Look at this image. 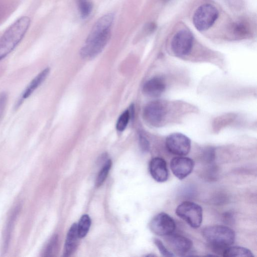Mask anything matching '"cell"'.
I'll return each mask as SVG.
<instances>
[{"instance_id": "cell-17", "label": "cell", "mask_w": 257, "mask_h": 257, "mask_svg": "<svg viewBox=\"0 0 257 257\" xmlns=\"http://www.w3.org/2000/svg\"><path fill=\"white\" fill-rule=\"evenodd\" d=\"M21 207L20 206H16L10 216L8 223L7 224L4 239V250L7 249L10 239L11 232L15 221L19 213Z\"/></svg>"}, {"instance_id": "cell-10", "label": "cell", "mask_w": 257, "mask_h": 257, "mask_svg": "<svg viewBox=\"0 0 257 257\" xmlns=\"http://www.w3.org/2000/svg\"><path fill=\"white\" fill-rule=\"evenodd\" d=\"M50 71V69L49 67L45 68L30 81L16 101L14 105L15 110L19 108L23 102L42 84L49 75Z\"/></svg>"}, {"instance_id": "cell-1", "label": "cell", "mask_w": 257, "mask_h": 257, "mask_svg": "<svg viewBox=\"0 0 257 257\" xmlns=\"http://www.w3.org/2000/svg\"><path fill=\"white\" fill-rule=\"evenodd\" d=\"M114 18L112 13H108L94 24L80 49V54L82 58H93L103 50L110 38Z\"/></svg>"}, {"instance_id": "cell-26", "label": "cell", "mask_w": 257, "mask_h": 257, "mask_svg": "<svg viewBox=\"0 0 257 257\" xmlns=\"http://www.w3.org/2000/svg\"><path fill=\"white\" fill-rule=\"evenodd\" d=\"M4 110L2 109H0V119L3 115V113L4 112Z\"/></svg>"}, {"instance_id": "cell-6", "label": "cell", "mask_w": 257, "mask_h": 257, "mask_svg": "<svg viewBox=\"0 0 257 257\" xmlns=\"http://www.w3.org/2000/svg\"><path fill=\"white\" fill-rule=\"evenodd\" d=\"M167 150L172 154L179 156L187 155L191 149V140L184 134L176 133L170 134L166 139Z\"/></svg>"}, {"instance_id": "cell-12", "label": "cell", "mask_w": 257, "mask_h": 257, "mask_svg": "<svg viewBox=\"0 0 257 257\" xmlns=\"http://www.w3.org/2000/svg\"><path fill=\"white\" fill-rule=\"evenodd\" d=\"M166 236L170 246L179 254L184 255L191 250L193 242L189 238L173 233Z\"/></svg>"}, {"instance_id": "cell-14", "label": "cell", "mask_w": 257, "mask_h": 257, "mask_svg": "<svg viewBox=\"0 0 257 257\" xmlns=\"http://www.w3.org/2000/svg\"><path fill=\"white\" fill-rule=\"evenodd\" d=\"M166 83L160 76H156L147 81L143 88L144 93L151 97H158L165 91Z\"/></svg>"}, {"instance_id": "cell-5", "label": "cell", "mask_w": 257, "mask_h": 257, "mask_svg": "<svg viewBox=\"0 0 257 257\" xmlns=\"http://www.w3.org/2000/svg\"><path fill=\"white\" fill-rule=\"evenodd\" d=\"M218 17L217 9L211 4H204L195 12L193 17L194 26L199 31H204L210 28Z\"/></svg>"}, {"instance_id": "cell-8", "label": "cell", "mask_w": 257, "mask_h": 257, "mask_svg": "<svg viewBox=\"0 0 257 257\" xmlns=\"http://www.w3.org/2000/svg\"><path fill=\"white\" fill-rule=\"evenodd\" d=\"M166 106L159 100L148 103L143 110V117L147 122L154 126H159L166 114Z\"/></svg>"}, {"instance_id": "cell-22", "label": "cell", "mask_w": 257, "mask_h": 257, "mask_svg": "<svg viewBox=\"0 0 257 257\" xmlns=\"http://www.w3.org/2000/svg\"><path fill=\"white\" fill-rule=\"evenodd\" d=\"M154 242L158 247L160 253L164 256H174L175 254L168 249L163 243L158 238H154Z\"/></svg>"}, {"instance_id": "cell-24", "label": "cell", "mask_w": 257, "mask_h": 257, "mask_svg": "<svg viewBox=\"0 0 257 257\" xmlns=\"http://www.w3.org/2000/svg\"><path fill=\"white\" fill-rule=\"evenodd\" d=\"M139 141L141 148L143 151L148 152L149 150L150 145L147 139L142 134L139 135Z\"/></svg>"}, {"instance_id": "cell-21", "label": "cell", "mask_w": 257, "mask_h": 257, "mask_svg": "<svg viewBox=\"0 0 257 257\" xmlns=\"http://www.w3.org/2000/svg\"><path fill=\"white\" fill-rule=\"evenodd\" d=\"M131 115L128 110H125L119 117L116 124V130L119 132L123 131L126 128Z\"/></svg>"}, {"instance_id": "cell-15", "label": "cell", "mask_w": 257, "mask_h": 257, "mask_svg": "<svg viewBox=\"0 0 257 257\" xmlns=\"http://www.w3.org/2000/svg\"><path fill=\"white\" fill-rule=\"evenodd\" d=\"M77 224L74 223L70 228L66 238L64 246V256L70 255L75 249L78 238Z\"/></svg>"}, {"instance_id": "cell-9", "label": "cell", "mask_w": 257, "mask_h": 257, "mask_svg": "<svg viewBox=\"0 0 257 257\" xmlns=\"http://www.w3.org/2000/svg\"><path fill=\"white\" fill-rule=\"evenodd\" d=\"M193 43L192 33L188 30L178 31L173 37L171 42V48L173 53L178 56L187 55L191 50Z\"/></svg>"}, {"instance_id": "cell-25", "label": "cell", "mask_w": 257, "mask_h": 257, "mask_svg": "<svg viewBox=\"0 0 257 257\" xmlns=\"http://www.w3.org/2000/svg\"><path fill=\"white\" fill-rule=\"evenodd\" d=\"M205 160L209 163L214 161L215 158V151L213 148H208L204 152Z\"/></svg>"}, {"instance_id": "cell-11", "label": "cell", "mask_w": 257, "mask_h": 257, "mask_svg": "<svg viewBox=\"0 0 257 257\" xmlns=\"http://www.w3.org/2000/svg\"><path fill=\"white\" fill-rule=\"evenodd\" d=\"M194 162L191 159L183 156L173 158L170 162V168L173 174L179 179L182 180L192 171Z\"/></svg>"}, {"instance_id": "cell-3", "label": "cell", "mask_w": 257, "mask_h": 257, "mask_svg": "<svg viewBox=\"0 0 257 257\" xmlns=\"http://www.w3.org/2000/svg\"><path fill=\"white\" fill-rule=\"evenodd\" d=\"M202 234L211 249L221 255L225 248L233 244L235 239L234 230L221 225L208 226L203 229Z\"/></svg>"}, {"instance_id": "cell-18", "label": "cell", "mask_w": 257, "mask_h": 257, "mask_svg": "<svg viewBox=\"0 0 257 257\" xmlns=\"http://www.w3.org/2000/svg\"><path fill=\"white\" fill-rule=\"evenodd\" d=\"M76 5L82 19H86L91 14L93 5L89 0H76Z\"/></svg>"}, {"instance_id": "cell-19", "label": "cell", "mask_w": 257, "mask_h": 257, "mask_svg": "<svg viewBox=\"0 0 257 257\" xmlns=\"http://www.w3.org/2000/svg\"><path fill=\"white\" fill-rule=\"evenodd\" d=\"M91 225V219L87 214L80 218L77 224V232L79 238L84 237L88 233Z\"/></svg>"}, {"instance_id": "cell-20", "label": "cell", "mask_w": 257, "mask_h": 257, "mask_svg": "<svg viewBox=\"0 0 257 257\" xmlns=\"http://www.w3.org/2000/svg\"><path fill=\"white\" fill-rule=\"evenodd\" d=\"M111 166V161L110 160H108L104 164L97 177L96 180V186L97 187H99L103 183L108 174Z\"/></svg>"}, {"instance_id": "cell-4", "label": "cell", "mask_w": 257, "mask_h": 257, "mask_svg": "<svg viewBox=\"0 0 257 257\" xmlns=\"http://www.w3.org/2000/svg\"><path fill=\"white\" fill-rule=\"evenodd\" d=\"M176 215L191 227L197 228L202 223L203 210L201 206L191 201H184L176 209Z\"/></svg>"}, {"instance_id": "cell-16", "label": "cell", "mask_w": 257, "mask_h": 257, "mask_svg": "<svg viewBox=\"0 0 257 257\" xmlns=\"http://www.w3.org/2000/svg\"><path fill=\"white\" fill-rule=\"evenodd\" d=\"M222 256L224 257H253L252 252L248 248L238 246H229L224 249Z\"/></svg>"}, {"instance_id": "cell-23", "label": "cell", "mask_w": 257, "mask_h": 257, "mask_svg": "<svg viewBox=\"0 0 257 257\" xmlns=\"http://www.w3.org/2000/svg\"><path fill=\"white\" fill-rule=\"evenodd\" d=\"M57 241L58 238L56 235L51 238L43 252L44 256H50L52 255L56 247Z\"/></svg>"}, {"instance_id": "cell-2", "label": "cell", "mask_w": 257, "mask_h": 257, "mask_svg": "<svg viewBox=\"0 0 257 257\" xmlns=\"http://www.w3.org/2000/svg\"><path fill=\"white\" fill-rule=\"evenodd\" d=\"M30 24V18L23 16L7 28L0 38V61L7 57L21 43Z\"/></svg>"}, {"instance_id": "cell-7", "label": "cell", "mask_w": 257, "mask_h": 257, "mask_svg": "<svg viewBox=\"0 0 257 257\" xmlns=\"http://www.w3.org/2000/svg\"><path fill=\"white\" fill-rule=\"evenodd\" d=\"M150 228L156 235L167 236L174 233L176 223L169 214L161 212L152 219L150 223Z\"/></svg>"}, {"instance_id": "cell-13", "label": "cell", "mask_w": 257, "mask_h": 257, "mask_svg": "<svg viewBox=\"0 0 257 257\" xmlns=\"http://www.w3.org/2000/svg\"><path fill=\"white\" fill-rule=\"evenodd\" d=\"M149 171L153 178L158 182H164L168 178L167 163L162 158L156 157L151 160Z\"/></svg>"}]
</instances>
